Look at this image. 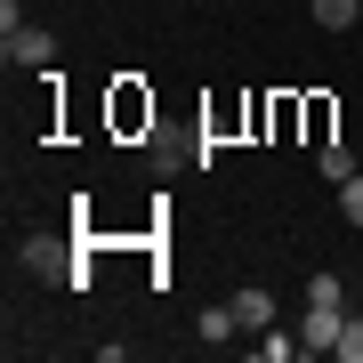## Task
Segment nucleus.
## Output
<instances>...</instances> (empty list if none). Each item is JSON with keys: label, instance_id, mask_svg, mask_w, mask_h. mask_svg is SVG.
Wrapping results in <instances>:
<instances>
[{"label": "nucleus", "instance_id": "nucleus-2", "mask_svg": "<svg viewBox=\"0 0 363 363\" xmlns=\"http://www.w3.org/2000/svg\"><path fill=\"white\" fill-rule=\"evenodd\" d=\"M0 49H9V65H49V57H57V33L49 25H16V33H0Z\"/></svg>", "mask_w": 363, "mask_h": 363}, {"label": "nucleus", "instance_id": "nucleus-11", "mask_svg": "<svg viewBox=\"0 0 363 363\" xmlns=\"http://www.w3.org/2000/svg\"><path fill=\"white\" fill-rule=\"evenodd\" d=\"M291 347H298V339H283V331H274V323H267V339H259V363H283Z\"/></svg>", "mask_w": 363, "mask_h": 363}, {"label": "nucleus", "instance_id": "nucleus-9", "mask_svg": "<svg viewBox=\"0 0 363 363\" xmlns=\"http://www.w3.org/2000/svg\"><path fill=\"white\" fill-rule=\"evenodd\" d=\"M307 307H339V274H307Z\"/></svg>", "mask_w": 363, "mask_h": 363}, {"label": "nucleus", "instance_id": "nucleus-1", "mask_svg": "<svg viewBox=\"0 0 363 363\" xmlns=\"http://www.w3.org/2000/svg\"><path fill=\"white\" fill-rule=\"evenodd\" d=\"M25 267L33 274H49V283H73V242H57V234H33V242H25Z\"/></svg>", "mask_w": 363, "mask_h": 363}, {"label": "nucleus", "instance_id": "nucleus-8", "mask_svg": "<svg viewBox=\"0 0 363 363\" xmlns=\"http://www.w3.org/2000/svg\"><path fill=\"white\" fill-rule=\"evenodd\" d=\"M339 363H363V315H347V323H339V347H331Z\"/></svg>", "mask_w": 363, "mask_h": 363}, {"label": "nucleus", "instance_id": "nucleus-3", "mask_svg": "<svg viewBox=\"0 0 363 363\" xmlns=\"http://www.w3.org/2000/svg\"><path fill=\"white\" fill-rule=\"evenodd\" d=\"M339 323H347V315H339V307H307V315H298V347L331 355V347H339Z\"/></svg>", "mask_w": 363, "mask_h": 363}, {"label": "nucleus", "instance_id": "nucleus-7", "mask_svg": "<svg viewBox=\"0 0 363 363\" xmlns=\"http://www.w3.org/2000/svg\"><path fill=\"white\" fill-rule=\"evenodd\" d=\"M234 331H242V323H234V307H202V339H210V347L234 339Z\"/></svg>", "mask_w": 363, "mask_h": 363}, {"label": "nucleus", "instance_id": "nucleus-6", "mask_svg": "<svg viewBox=\"0 0 363 363\" xmlns=\"http://www.w3.org/2000/svg\"><path fill=\"white\" fill-rule=\"evenodd\" d=\"M315 169H323L331 186H347V178H355V154H347V145H323V154H315Z\"/></svg>", "mask_w": 363, "mask_h": 363}, {"label": "nucleus", "instance_id": "nucleus-10", "mask_svg": "<svg viewBox=\"0 0 363 363\" xmlns=\"http://www.w3.org/2000/svg\"><path fill=\"white\" fill-rule=\"evenodd\" d=\"M339 210H347V226H363V169H355L347 186H339Z\"/></svg>", "mask_w": 363, "mask_h": 363}, {"label": "nucleus", "instance_id": "nucleus-5", "mask_svg": "<svg viewBox=\"0 0 363 363\" xmlns=\"http://www.w3.org/2000/svg\"><path fill=\"white\" fill-rule=\"evenodd\" d=\"M355 16H363V0H315V25L323 33H347Z\"/></svg>", "mask_w": 363, "mask_h": 363}, {"label": "nucleus", "instance_id": "nucleus-4", "mask_svg": "<svg viewBox=\"0 0 363 363\" xmlns=\"http://www.w3.org/2000/svg\"><path fill=\"white\" fill-rule=\"evenodd\" d=\"M234 323H242V331H267L274 323V298L267 291H234Z\"/></svg>", "mask_w": 363, "mask_h": 363}]
</instances>
